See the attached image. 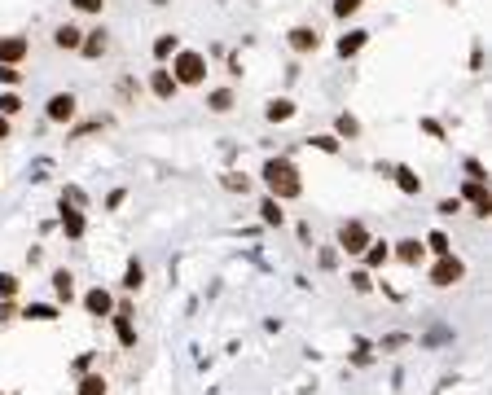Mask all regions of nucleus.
I'll return each mask as SVG.
<instances>
[{
	"instance_id": "473e14b6",
	"label": "nucleus",
	"mask_w": 492,
	"mask_h": 395,
	"mask_svg": "<svg viewBox=\"0 0 492 395\" xmlns=\"http://www.w3.org/2000/svg\"><path fill=\"white\" fill-rule=\"evenodd\" d=\"M70 5L83 9V14H101V5H106V0H70Z\"/></svg>"
},
{
	"instance_id": "4be33fe9",
	"label": "nucleus",
	"mask_w": 492,
	"mask_h": 395,
	"mask_svg": "<svg viewBox=\"0 0 492 395\" xmlns=\"http://www.w3.org/2000/svg\"><path fill=\"white\" fill-rule=\"evenodd\" d=\"M22 316H27V321H57V307H49V303H31Z\"/></svg>"
},
{
	"instance_id": "7c9ffc66",
	"label": "nucleus",
	"mask_w": 492,
	"mask_h": 395,
	"mask_svg": "<svg viewBox=\"0 0 492 395\" xmlns=\"http://www.w3.org/2000/svg\"><path fill=\"white\" fill-rule=\"evenodd\" d=\"M14 294H18V277L5 272V277H0V298H14Z\"/></svg>"
},
{
	"instance_id": "f03ea898",
	"label": "nucleus",
	"mask_w": 492,
	"mask_h": 395,
	"mask_svg": "<svg viewBox=\"0 0 492 395\" xmlns=\"http://www.w3.org/2000/svg\"><path fill=\"white\" fill-rule=\"evenodd\" d=\"M176 83H202L207 79V62H202V53H181L176 57Z\"/></svg>"
},
{
	"instance_id": "a211bd4d",
	"label": "nucleus",
	"mask_w": 492,
	"mask_h": 395,
	"mask_svg": "<svg viewBox=\"0 0 492 395\" xmlns=\"http://www.w3.org/2000/svg\"><path fill=\"white\" fill-rule=\"evenodd\" d=\"M395 185H400L404 194H417V189H422V181H417L409 167H395Z\"/></svg>"
},
{
	"instance_id": "bb28decb",
	"label": "nucleus",
	"mask_w": 492,
	"mask_h": 395,
	"mask_svg": "<svg viewBox=\"0 0 492 395\" xmlns=\"http://www.w3.org/2000/svg\"><path fill=\"white\" fill-rule=\"evenodd\" d=\"M18 110H22V101L14 97V92H5V97H0V114L9 119V114H18Z\"/></svg>"
},
{
	"instance_id": "1a4fd4ad",
	"label": "nucleus",
	"mask_w": 492,
	"mask_h": 395,
	"mask_svg": "<svg viewBox=\"0 0 492 395\" xmlns=\"http://www.w3.org/2000/svg\"><path fill=\"white\" fill-rule=\"evenodd\" d=\"M317 44H321V40H317V31H312V27H295V31H291V49H295V53H312Z\"/></svg>"
},
{
	"instance_id": "0eeeda50",
	"label": "nucleus",
	"mask_w": 492,
	"mask_h": 395,
	"mask_svg": "<svg viewBox=\"0 0 492 395\" xmlns=\"http://www.w3.org/2000/svg\"><path fill=\"white\" fill-rule=\"evenodd\" d=\"M49 119H53V123H70V119H75V97H70V92L49 97Z\"/></svg>"
},
{
	"instance_id": "423d86ee",
	"label": "nucleus",
	"mask_w": 492,
	"mask_h": 395,
	"mask_svg": "<svg viewBox=\"0 0 492 395\" xmlns=\"http://www.w3.org/2000/svg\"><path fill=\"white\" fill-rule=\"evenodd\" d=\"M22 57H27V40H22V35H0V62L18 66Z\"/></svg>"
},
{
	"instance_id": "b1692460",
	"label": "nucleus",
	"mask_w": 492,
	"mask_h": 395,
	"mask_svg": "<svg viewBox=\"0 0 492 395\" xmlns=\"http://www.w3.org/2000/svg\"><path fill=\"white\" fill-rule=\"evenodd\" d=\"M259 211H264V224H282V207H277V198H264V202H259Z\"/></svg>"
},
{
	"instance_id": "20e7f679",
	"label": "nucleus",
	"mask_w": 492,
	"mask_h": 395,
	"mask_svg": "<svg viewBox=\"0 0 492 395\" xmlns=\"http://www.w3.org/2000/svg\"><path fill=\"white\" fill-rule=\"evenodd\" d=\"M462 259H453V255H440V263L431 268V281L435 285H453V281H462Z\"/></svg>"
},
{
	"instance_id": "c85d7f7f",
	"label": "nucleus",
	"mask_w": 492,
	"mask_h": 395,
	"mask_svg": "<svg viewBox=\"0 0 492 395\" xmlns=\"http://www.w3.org/2000/svg\"><path fill=\"white\" fill-rule=\"evenodd\" d=\"M229 105H233V92H211V110H229Z\"/></svg>"
},
{
	"instance_id": "412c9836",
	"label": "nucleus",
	"mask_w": 492,
	"mask_h": 395,
	"mask_svg": "<svg viewBox=\"0 0 492 395\" xmlns=\"http://www.w3.org/2000/svg\"><path fill=\"white\" fill-rule=\"evenodd\" d=\"M387 255H391V250H387V246H378V242H369V246H365V263H369V268H382V263H387Z\"/></svg>"
},
{
	"instance_id": "58836bf2",
	"label": "nucleus",
	"mask_w": 492,
	"mask_h": 395,
	"mask_svg": "<svg viewBox=\"0 0 492 395\" xmlns=\"http://www.w3.org/2000/svg\"><path fill=\"white\" fill-rule=\"evenodd\" d=\"M62 202H70V207H79V202H83V194H79V189H66V194H62Z\"/></svg>"
},
{
	"instance_id": "9b49d317",
	"label": "nucleus",
	"mask_w": 492,
	"mask_h": 395,
	"mask_svg": "<svg viewBox=\"0 0 492 395\" xmlns=\"http://www.w3.org/2000/svg\"><path fill=\"white\" fill-rule=\"evenodd\" d=\"M53 44H57V49H79V44H83V31H79V27H70V22H66V27H57Z\"/></svg>"
},
{
	"instance_id": "72a5a7b5",
	"label": "nucleus",
	"mask_w": 492,
	"mask_h": 395,
	"mask_svg": "<svg viewBox=\"0 0 492 395\" xmlns=\"http://www.w3.org/2000/svg\"><path fill=\"white\" fill-rule=\"evenodd\" d=\"M312 145L326 150V154H334V150H339V141H334V136H312Z\"/></svg>"
},
{
	"instance_id": "9d476101",
	"label": "nucleus",
	"mask_w": 492,
	"mask_h": 395,
	"mask_svg": "<svg viewBox=\"0 0 492 395\" xmlns=\"http://www.w3.org/2000/svg\"><path fill=\"white\" fill-rule=\"evenodd\" d=\"M128 316H132L128 307H119V312H115V334H119V343H124V347L137 343V330H132V321H128Z\"/></svg>"
},
{
	"instance_id": "c756f323",
	"label": "nucleus",
	"mask_w": 492,
	"mask_h": 395,
	"mask_svg": "<svg viewBox=\"0 0 492 395\" xmlns=\"http://www.w3.org/2000/svg\"><path fill=\"white\" fill-rule=\"evenodd\" d=\"M426 246L435 250V255H449V237H444V233H431V237H426Z\"/></svg>"
},
{
	"instance_id": "cd10ccee",
	"label": "nucleus",
	"mask_w": 492,
	"mask_h": 395,
	"mask_svg": "<svg viewBox=\"0 0 492 395\" xmlns=\"http://www.w3.org/2000/svg\"><path fill=\"white\" fill-rule=\"evenodd\" d=\"M356 9H361V0H334V14L339 18H352Z\"/></svg>"
},
{
	"instance_id": "4468645a",
	"label": "nucleus",
	"mask_w": 492,
	"mask_h": 395,
	"mask_svg": "<svg viewBox=\"0 0 492 395\" xmlns=\"http://www.w3.org/2000/svg\"><path fill=\"white\" fill-rule=\"evenodd\" d=\"M150 88L159 92V97H172V92H176V79H172V70H154V75H150Z\"/></svg>"
},
{
	"instance_id": "2f4dec72",
	"label": "nucleus",
	"mask_w": 492,
	"mask_h": 395,
	"mask_svg": "<svg viewBox=\"0 0 492 395\" xmlns=\"http://www.w3.org/2000/svg\"><path fill=\"white\" fill-rule=\"evenodd\" d=\"M18 79H22V70H18V66L0 62V83H18Z\"/></svg>"
},
{
	"instance_id": "ea45409f",
	"label": "nucleus",
	"mask_w": 492,
	"mask_h": 395,
	"mask_svg": "<svg viewBox=\"0 0 492 395\" xmlns=\"http://www.w3.org/2000/svg\"><path fill=\"white\" fill-rule=\"evenodd\" d=\"M5 136H9V119L0 114V141H5Z\"/></svg>"
},
{
	"instance_id": "f3484780",
	"label": "nucleus",
	"mask_w": 492,
	"mask_h": 395,
	"mask_svg": "<svg viewBox=\"0 0 492 395\" xmlns=\"http://www.w3.org/2000/svg\"><path fill=\"white\" fill-rule=\"evenodd\" d=\"M295 114V101H268V119H273V123H286V119H291Z\"/></svg>"
},
{
	"instance_id": "4c0bfd02",
	"label": "nucleus",
	"mask_w": 492,
	"mask_h": 395,
	"mask_svg": "<svg viewBox=\"0 0 492 395\" xmlns=\"http://www.w3.org/2000/svg\"><path fill=\"white\" fill-rule=\"evenodd\" d=\"M440 211H444V215H453V211H462V202H457V198H444V202H440Z\"/></svg>"
},
{
	"instance_id": "f8f14e48",
	"label": "nucleus",
	"mask_w": 492,
	"mask_h": 395,
	"mask_svg": "<svg viewBox=\"0 0 492 395\" xmlns=\"http://www.w3.org/2000/svg\"><path fill=\"white\" fill-rule=\"evenodd\" d=\"M62 229H66V237H79L83 233V215L70 207V202H62Z\"/></svg>"
},
{
	"instance_id": "c9c22d12",
	"label": "nucleus",
	"mask_w": 492,
	"mask_h": 395,
	"mask_svg": "<svg viewBox=\"0 0 492 395\" xmlns=\"http://www.w3.org/2000/svg\"><path fill=\"white\" fill-rule=\"evenodd\" d=\"M352 285H356V290H369L374 281H369V272H352Z\"/></svg>"
},
{
	"instance_id": "7ed1b4c3",
	"label": "nucleus",
	"mask_w": 492,
	"mask_h": 395,
	"mask_svg": "<svg viewBox=\"0 0 492 395\" xmlns=\"http://www.w3.org/2000/svg\"><path fill=\"white\" fill-rule=\"evenodd\" d=\"M339 246L347 250V255H365V246H369V229H365V224H356V220H347L343 229H339Z\"/></svg>"
},
{
	"instance_id": "dca6fc26",
	"label": "nucleus",
	"mask_w": 492,
	"mask_h": 395,
	"mask_svg": "<svg viewBox=\"0 0 492 395\" xmlns=\"http://www.w3.org/2000/svg\"><path fill=\"white\" fill-rule=\"evenodd\" d=\"M53 290H57V298H75V277H70V272H53Z\"/></svg>"
},
{
	"instance_id": "39448f33",
	"label": "nucleus",
	"mask_w": 492,
	"mask_h": 395,
	"mask_svg": "<svg viewBox=\"0 0 492 395\" xmlns=\"http://www.w3.org/2000/svg\"><path fill=\"white\" fill-rule=\"evenodd\" d=\"M462 198L471 202V207H475L479 215H488V211H492V198H488V185H484V181H466V189H462Z\"/></svg>"
},
{
	"instance_id": "6e6552de",
	"label": "nucleus",
	"mask_w": 492,
	"mask_h": 395,
	"mask_svg": "<svg viewBox=\"0 0 492 395\" xmlns=\"http://www.w3.org/2000/svg\"><path fill=\"white\" fill-rule=\"evenodd\" d=\"M83 307H88L92 316H106V312L115 307V298H110V294H106L101 285H97V290H88V294H83Z\"/></svg>"
},
{
	"instance_id": "aec40b11",
	"label": "nucleus",
	"mask_w": 492,
	"mask_h": 395,
	"mask_svg": "<svg viewBox=\"0 0 492 395\" xmlns=\"http://www.w3.org/2000/svg\"><path fill=\"white\" fill-rule=\"evenodd\" d=\"M106 391H110V387H106L101 374H88V378L79 382V395H106Z\"/></svg>"
},
{
	"instance_id": "5701e85b",
	"label": "nucleus",
	"mask_w": 492,
	"mask_h": 395,
	"mask_svg": "<svg viewBox=\"0 0 492 395\" xmlns=\"http://www.w3.org/2000/svg\"><path fill=\"white\" fill-rule=\"evenodd\" d=\"M176 49H181V40H176V35H159V40H154V53H159V57H172Z\"/></svg>"
},
{
	"instance_id": "a878e982",
	"label": "nucleus",
	"mask_w": 492,
	"mask_h": 395,
	"mask_svg": "<svg viewBox=\"0 0 492 395\" xmlns=\"http://www.w3.org/2000/svg\"><path fill=\"white\" fill-rule=\"evenodd\" d=\"M334 128H339V136H356V132H361V123H356L352 114H339V123H334Z\"/></svg>"
},
{
	"instance_id": "f704fd0d",
	"label": "nucleus",
	"mask_w": 492,
	"mask_h": 395,
	"mask_svg": "<svg viewBox=\"0 0 492 395\" xmlns=\"http://www.w3.org/2000/svg\"><path fill=\"white\" fill-rule=\"evenodd\" d=\"M224 189H242V194H246L250 181H246V176H224Z\"/></svg>"
},
{
	"instance_id": "6ab92c4d",
	"label": "nucleus",
	"mask_w": 492,
	"mask_h": 395,
	"mask_svg": "<svg viewBox=\"0 0 492 395\" xmlns=\"http://www.w3.org/2000/svg\"><path fill=\"white\" fill-rule=\"evenodd\" d=\"M124 285H128V290H141V285H146V268H141L137 259L128 263V272H124Z\"/></svg>"
},
{
	"instance_id": "e433bc0d",
	"label": "nucleus",
	"mask_w": 492,
	"mask_h": 395,
	"mask_svg": "<svg viewBox=\"0 0 492 395\" xmlns=\"http://www.w3.org/2000/svg\"><path fill=\"white\" fill-rule=\"evenodd\" d=\"M18 312H14V303H9V298H0V321H14Z\"/></svg>"
},
{
	"instance_id": "f257e3e1",
	"label": "nucleus",
	"mask_w": 492,
	"mask_h": 395,
	"mask_svg": "<svg viewBox=\"0 0 492 395\" xmlns=\"http://www.w3.org/2000/svg\"><path fill=\"white\" fill-rule=\"evenodd\" d=\"M264 181H268L273 198H299V189H304V181H299L291 159H268L264 163Z\"/></svg>"
},
{
	"instance_id": "393cba45",
	"label": "nucleus",
	"mask_w": 492,
	"mask_h": 395,
	"mask_svg": "<svg viewBox=\"0 0 492 395\" xmlns=\"http://www.w3.org/2000/svg\"><path fill=\"white\" fill-rule=\"evenodd\" d=\"M395 255H400L404 263H417V259H422V246H417V242H400V246H395Z\"/></svg>"
},
{
	"instance_id": "2eb2a0df",
	"label": "nucleus",
	"mask_w": 492,
	"mask_h": 395,
	"mask_svg": "<svg viewBox=\"0 0 492 395\" xmlns=\"http://www.w3.org/2000/svg\"><path fill=\"white\" fill-rule=\"evenodd\" d=\"M79 53L83 57H101L106 53V31H88V40L79 44Z\"/></svg>"
},
{
	"instance_id": "ddd939ff",
	"label": "nucleus",
	"mask_w": 492,
	"mask_h": 395,
	"mask_svg": "<svg viewBox=\"0 0 492 395\" xmlns=\"http://www.w3.org/2000/svg\"><path fill=\"white\" fill-rule=\"evenodd\" d=\"M365 40H369V31H347L343 40H339V53H343V57L361 53V49H365Z\"/></svg>"
}]
</instances>
